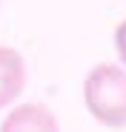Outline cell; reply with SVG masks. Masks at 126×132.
<instances>
[{"label": "cell", "mask_w": 126, "mask_h": 132, "mask_svg": "<svg viewBox=\"0 0 126 132\" xmlns=\"http://www.w3.org/2000/svg\"><path fill=\"white\" fill-rule=\"evenodd\" d=\"M23 86H26L23 55L9 46H0V109L14 103V98L23 95Z\"/></svg>", "instance_id": "3957f363"}, {"label": "cell", "mask_w": 126, "mask_h": 132, "mask_svg": "<svg viewBox=\"0 0 126 132\" xmlns=\"http://www.w3.org/2000/svg\"><path fill=\"white\" fill-rule=\"evenodd\" d=\"M115 49H118V57L126 66V20H120L118 29H115Z\"/></svg>", "instance_id": "277c9868"}, {"label": "cell", "mask_w": 126, "mask_h": 132, "mask_svg": "<svg viewBox=\"0 0 126 132\" xmlns=\"http://www.w3.org/2000/svg\"><path fill=\"white\" fill-rule=\"evenodd\" d=\"M83 101L89 115L109 129H126V72L115 63H97L86 75Z\"/></svg>", "instance_id": "6da1fadb"}, {"label": "cell", "mask_w": 126, "mask_h": 132, "mask_svg": "<svg viewBox=\"0 0 126 132\" xmlns=\"http://www.w3.org/2000/svg\"><path fill=\"white\" fill-rule=\"evenodd\" d=\"M0 132H60L57 118L43 103H20L3 118Z\"/></svg>", "instance_id": "7a4b0ae2"}]
</instances>
